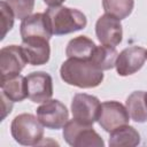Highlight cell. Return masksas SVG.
<instances>
[{"label": "cell", "instance_id": "1", "mask_svg": "<svg viewBox=\"0 0 147 147\" xmlns=\"http://www.w3.org/2000/svg\"><path fill=\"white\" fill-rule=\"evenodd\" d=\"M62 80L80 88L99 86L103 80V72L91 60L68 59L60 68Z\"/></svg>", "mask_w": 147, "mask_h": 147}, {"label": "cell", "instance_id": "2", "mask_svg": "<svg viewBox=\"0 0 147 147\" xmlns=\"http://www.w3.org/2000/svg\"><path fill=\"white\" fill-rule=\"evenodd\" d=\"M53 34L62 36L84 29L87 24L86 16L78 9L64 6L48 7L45 11Z\"/></svg>", "mask_w": 147, "mask_h": 147}, {"label": "cell", "instance_id": "3", "mask_svg": "<svg viewBox=\"0 0 147 147\" xmlns=\"http://www.w3.org/2000/svg\"><path fill=\"white\" fill-rule=\"evenodd\" d=\"M10 132L16 142L23 146H37L44 139V125L32 114L17 115L11 124Z\"/></svg>", "mask_w": 147, "mask_h": 147}, {"label": "cell", "instance_id": "4", "mask_svg": "<svg viewBox=\"0 0 147 147\" xmlns=\"http://www.w3.org/2000/svg\"><path fill=\"white\" fill-rule=\"evenodd\" d=\"M64 140L74 147H103L105 142L92 125H85L76 119L68 121L63 126Z\"/></svg>", "mask_w": 147, "mask_h": 147}, {"label": "cell", "instance_id": "5", "mask_svg": "<svg viewBox=\"0 0 147 147\" xmlns=\"http://www.w3.org/2000/svg\"><path fill=\"white\" fill-rule=\"evenodd\" d=\"M101 103L94 95L77 93L71 101L72 118L85 125H93L99 118Z\"/></svg>", "mask_w": 147, "mask_h": 147}, {"label": "cell", "instance_id": "6", "mask_svg": "<svg viewBox=\"0 0 147 147\" xmlns=\"http://www.w3.org/2000/svg\"><path fill=\"white\" fill-rule=\"evenodd\" d=\"M28 60L21 46L10 45L0 51V74L1 80L5 82L16 77L24 69Z\"/></svg>", "mask_w": 147, "mask_h": 147}, {"label": "cell", "instance_id": "7", "mask_svg": "<svg viewBox=\"0 0 147 147\" xmlns=\"http://www.w3.org/2000/svg\"><path fill=\"white\" fill-rule=\"evenodd\" d=\"M37 117L45 127L59 130L69 121V111L61 101L49 99L37 108Z\"/></svg>", "mask_w": 147, "mask_h": 147}, {"label": "cell", "instance_id": "8", "mask_svg": "<svg viewBox=\"0 0 147 147\" xmlns=\"http://www.w3.org/2000/svg\"><path fill=\"white\" fill-rule=\"evenodd\" d=\"M130 121V115L126 107L118 101H106L101 103L98 123L107 132L126 125Z\"/></svg>", "mask_w": 147, "mask_h": 147}, {"label": "cell", "instance_id": "9", "mask_svg": "<svg viewBox=\"0 0 147 147\" xmlns=\"http://www.w3.org/2000/svg\"><path fill=\"white\" fill-rule=\"evenodd\" d=\"M28 98L34 103L48 101L53 95V79L45 71H34L26 76Z\"/></svg>", "mask_w": 147, "mask_h": 147}, {"label": "cell", "instance_id": "10", "mask_svg": "<svg viewBox=\"0 0 147 147\" xmlns=\"http://www.w3.org/2000/svg\"><path fill=\"white\" fill-rule=\"evenodd\" d=\"M95 33L98 40L102 45L115 47L116 45L121 44L123 37L121 20L110 14H103L95 23Z\"/></svg>", "mask_w": 147, "mask_h": 147}, {"label": "cell", "instance_id": "11", "mask_svg": "<svg viewBox=\"0 0 147 147\" xmlns=\"http://www.w3.org/2000/svg\"><path fill=\"white\" fill-rule=\"evenodd\" d=\"M146 61V49L140 46H130L123 49L116 60V70L119 76H130L140 70Z\"/></svg>", "mask_w": 147, "mask_h": 147}, {"label": "cell", "instance_id": "12", "mask_svg": "<svg viewBox=\"0 0 147 147\" xmlns=\"http://www.w3.org/2000/svg\"><path fill=\"white\" fill-rule=\"evenodd\" d=\"M20 32L22 40L31 38H42L49 40L53 34L46 13L31 14L22 20Z\"/></svg>", "mask_w": 147, "mask_h": 147}, {"label": "cell", "instance_id": "13", "mask_svg": "<svg viewBox=\"0 0 147 147\" xmlns=\"http://www.w3.org/2000/svg\"><path fill=\"white\" fill-rule=\"evenodd\" d=\"M49 40L42 38H31L22 40V49L25 54L28 63L31 65H42L49 61L51 47Z\"/></svg>", "mask_w": 147, "mask_h": 147}, {"label": "cell", "instance_id": "14", "mask_svg": "<svg viewBox=\"0 0 147 147\" xmlns=\"http://www.w3.org/2000/svg\"><path fill=\"white\" fill-rule=\"evenodd\" d=\"M96 46L92 39L86 36H78L71 39L65 48V55L68 59L77 60H91Z\"/></svg>", "mask_w": 147, "mask_h": 147}, {"label": "cell", "instance_id": "15", "mask_svg": "<svg viewBox=\"0 0 147 147\" xmlns=\"http://www.w3.org/2000/svg\"><path fill=\"white\" fill-rule=\"evenodd\" d=\"M139 132L130 125H123L110 132L109 146L110 147H134L140 144Z\"/></svg>", "mask_w": 147, "mask_h": 147}, {"label": "cell", "instance_id": "16", "mask_svg": "<svg viewBox=\"0 0 147 147\" xmlns=\"http://www.w3.org/2000/svg\"><path fill=\"white\" fill-rule=\"evenodd\" d=\"M1 92L14 102H21L28 98L26 77L18 75L8 80L0 82Z\"/></svg>", "mask_w": 147, "mask_h": 147}, {"label": "cell", "instance_id": "17", "mask_svg": "<svg viewBox=\"0 0 147 147\" xmlns=\"http://www.w3.org/2000/svg\"><path fill=\"white\" fill-rule=\"evenodd\" d=\"M126 109L130 118L137 123L147 122V105L144 91H134L126 99Z\"/></svg>", "mask_w": 147, "mask_h": 147}, {"label": "cell", "instance_id": "18", "mask_svg": "<svg viewBox=\"0 0 147 147\" xmlns=\"http://www.w3.org/2000/svg\"><path fill=\"white\" fill-rule=\"evenodd\" d=\"M118 53L114 46L101 45L96 46L91 61L100 69V70H110L115 67Z\"/></svg>", "mask_w": 147, "mask_h": 147}, {"label": "cell", "instance_id": "19", "mask_svg": "<svg viewBox=\"0 0 147 147\" xmlns=\"http://www.w3.org/2000/svg\"><path fill=\"white\" fill-rule=\"evenodd\" d=\"M103 9L119 20L127 17L134 7V0H102Z\"/></svg>", "mask_w": 147, "mask_h": 147}, {"label": "cell", "instance_id": "20", "mask_svg": "<svg viewBox=\"0 0 147 147\" xmlns=\"http://www.w3.org/2000/svg\"><path fill=\"white\" fill-rule=\"evenodd\" d=\"M34 1L36 0H6V2L13 9L15 17L18 20H24L32 14Z\"/></svg>", "mask_w": 147, "mask_h": 147}, {"label": "cell", "instance_id": "21", "mask_svg": "<svg viewBox=\"0 0 147 147\" xmlns=\"http://www.w3.org/2000/svg\"><path fill=\"white\" fill-rule=\"evenodd\" d=\"M0 11H1V39H3L6 34L13 29L15 14L6 1L0 2Z\"/></svg>", "mask_w": 147, "mask_h": 147}, {"label": "cell", "instance_id": "22", "mask_svg": "<svg viewBox=\"0 0 147 147\" xmlns=\"http://www.w3.org/2000/svg\"><path fill=\"white\" fill-rule=\"evenodd\" d=\"M0 98H1V121H3L7 117V115H9L11 113L14 101H11L9 98H7L2 92L0 93Z\"/></svg>", "mask_w": 147, "mask_h": 147}, {"label": "cell", "instance_id": "23", "mask_svg": "<svg viewBox=\"0 0 147 147\" xmlns=\"http://www.w3.org/2000/svg\"><path fill=\"white\" fill-rule=\"evenodd\" d=\"M48 7H57L61 6L65 0H42Z\"/></svg>", "mask_w": 147, "mask_h": 147}, {"label": "cell", "instance_id": "24", "mask_svg": "<svg viewBox=\"0 0 147 147\" xmlns=\"http://www.w3.org/2000/svg\"><path fill=\"white\" fill-rule=\"evenodd\" d=\"M145 101H146V105H147V92H145Z\"/></svg>", "mask_w": 147, "mask_h": 147}, {"label": "cell", "instance_id": "25", "mask_svg": "<svg viewBox=\"0 0 147 147\" xmlns=\"http://www.w3.org/2000/svg\"><path fill=\"white\" fill-rule=\"evenodd\" d=\"M146 59H147V51H146Z\"/></svg>", "mask_w": 147, "mask_h": 147}]
</instances>
